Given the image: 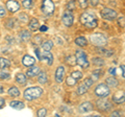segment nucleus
Segmentation results:
<instances>
[{"label":"nucleus","instance_id":"5701e85b","mask_svg":"<svg viewBox=\"0 0 125 117\" xmlns=\"http://www.w3.org/2000/svg\"><path fill=\"white\" fill-rule=\"evenodd\" d=\"M106 85L109 86V87H113V88H115L118 86V81H117L115 77H107L106 79Z\"/></svg>","mask_w":125,"mask_h":117},{"label":"nucleus","instance_id":"39448f33","mask_svg":"<svg viewBox=\"0 0 125 117\" xmlns=\"http://www.w3.org/2000/svg\"><path fill=\"white\" fill-rule=\"evenodd\" d=\"M91 41L96 46H104L106 45L107 40L102 34H94L91 36Z\"/></svg>","mask_w":125,"mask_h":117},{"label":"nucleus","instance_id":"9d476101","mask_svg":"<svg viewBox=\"0 0 125 117\" xmlns=\"http://www.w3.org/2000/svg\"><path fill=\"white\" fill-rule=\"evenodd\" d=\"M97 107L101 111H108L112 108V103L108 99H99L97 101Z\"/></svg>","mask_w":125,"mask_h":117},{"label":"nucleus","instance_id":"473e14b6","mask_svg":"<svg viewBox=\"0 0 125 117\" xmlns=\"http://www.w3.org/2000/svg\"><path fill=\"white\" fill-rule=\"evenodd\" d=\"M71 75H72L75 80H81V79H83V73L79 72V71H74V72H72Z\"/></svg>","mask_w":125,"mask_h":117},{"label":"nucleus","instance_id":"a878e982","mask_svg":"<svg viewBox=\"0 0 125 117\" xmlns=\"http://www.w3.org/2000/svg\"><path fill=\"white\" fill-rule=\"evenodd\" d=\"M20 38H21V40L24 41V42L28 41L29 39H30V34H29V32H27V30H23V32H21Z\"/></svg>","mask_w":125,"mask_h":117},{"label":"nucleus","instance_id":"2eb2a0df","mask_svg":"<svg viewBox=\"0 0 125 117\" xmlns=\"http://www.w3.org/2000/svg\"><path fill=\"white\" fill-rule=\"evenodd\" d=\"M22 63H23V65H24V66L29 67V66H32L34 63H36V60H34V58L29 56V54H26V56H24V58H23Z\"/></svg>","mask_w":125,"mask_h":117},{"label":"nucleus","instance_id":"6ab92c4d","mask_svg":"<svg viewBox=\"0 0 125 117\" xmlns=\"http://www.w3.org/2000/svg\"><path fill=\"white\" fill-rule=\"evenodd\" d=\"M28 27L30 30H37L39 28V21L37 20L36 18H32L31 20L29 21V24H28Z\"/></svg>","mask_w":125,"mask_h":117},{"label":"nucleus","instance_id":"b1692460","mask_svg":"<svg viewBox=\"0 0 125 117\" xmlns=\"http://www.w3.org/2000/svg\"><path fill=\"white\" fill-rule=\"evenodd\" d=\"M9 94L13 97H17L20 95V91H19V89L17 87H11L9 89Z\"/></svg>","mask_w":125,"mask_h":117},{"label":"nucleus","instance_id":"412c9836","mask_svg":"<svg viewBox=\"0 0 125 117\" xmlns=\"http://www.w3.org/2000/svg\"><path fill=\"white\" fill-rule=\"evenodd\" d=\"M75 43L78 46H80V47H84V46H87L88 41H87V39L83 37H78L75 39Z\"/></svg>","mask_w":125,"mask_h":117},{"label":"nucleus","instance_id":"6e6552de","mask_svg":"<svg viewBox=\"0 0 125 117\" xmlns=\"http://www.w3.org/2000/svg\"><path fill=\"white\" fill-rule=\"evenodd\" d=\"M101 16H102L103 19H106V20H114V19L117 18V13L114 10L105 7V9L101 11Z\"/></svg>","mask_w":125,"mask_h":117},{"label":"nucleus","instance_id":"aec40b11","mask_svg":"<svg viewBox=\"0 0 125 117\" xmlns=\"http://www.w3.org/2000/svg\"><path fill=\"white\" fill-rule=\"evenodd\" d=\"M10 106L14 109H17V110H21V109L24 108V104L22 101H18V100H14L10 104Z\"/></svg>","mask_w":125,"mask_h":117},{"label":"nucleus","instance_id":"423d86ee","mask_svg":"<svg viewBox=\"0 0 125 117\" xmlns=\"http://www.w3.org/2000/svg\"><path fill=\"white\" fill-rule=\"evenodd\" d=\"M109 93H111L109 88L107 87V85H105V84H100L97 86L95 89V94L99 97H105V96L109 95Z\"/></svg>","mask_w":125,"mask_h":117},{"label":"nucleus","instance_id":"ea45409f","mask_svg":"<svg viewBox=\"0 0 125 117\" xmlns=\"http://www.w3.org/2000/svg\"><path fill=\"white\" fill-rule=\"evenodd\" d=\"M118 24L121 26V27H124L125 26V17L121 16L118 18Z\"/></svg>","mask_w":125,"mask_h":117},{"label":"nucleus","instance_id":"cd10ccee","mask_svg":"<svg viewBox=\"0 0 125 117\" xmlns=\"http://www.w3.org/2000/svg\"><path fill=\"white\" fill-rule=\"evenodd\" d=\"M66 63L70 66H75L76 65V58L73 57V56L66 58Z\"/></svg>","mask_w":125,"mask_h":117},{"label":"nucleus","instance_id":"dca6fc26","mask_svg":"<svg viewBox=\"0 0 125 117\" xmlns=\"http://www.w3.org/2000/svg\"><path fill=\"white\" fill-rule=\"evenodd\" d=\"M39 73H40V68H39L38 66H32V67H30L28 70H27L26 74L28 77H33V76L38 75Z\"/></svg>","mask_w":125,"mask_h":117},{"label":"nucleus","instance_id":"9b49d317","mask_svg":"<svg viewBox=\"0 0 125 117\" xmlns=\"http://www.w3.org/2000/svg\"><path fill=\"white\" fill-rule=\"evenodd\" d=\"M113 101L117 105L125 103V92L124 91H117L113 96Z\"/></svg>","mask_w":125,"mask_h":117},{"label":"nucleus","instance_id":"49530a36","mask_svg":"<svg viewBox=\"0 0 125 117\" xmlns=\"http://www.w3.org/2000/svg\"><path fill=\"white\" fill-rule=\"evenodd\" d=\"M47 29H48V27L47 26H42L41 27V32H45V30H47Z\"/></svg>","mask_w":125,"mask_h":117},{"label":"nucleus","instance_id":"a211bd4d","mask_svg":"<svg viewBox=\"0 0 125 117\" xmlns=\"http://www.w3.org/2000/svg\"><path fill=\"white\" fill-rule=\"evenodd\" d=\"M16 81H17V83H19L20 85L24 86L26 84V76H25V74H23V73H18V74L16 75Z\"/></svg>","mask_w":125,"mask_h":117},{"label":"nucleus","instance_id":"c03bdc74","mask_svg":"<svg viewBox=\"0 0 125 117\" xmlns=\"http://www.w3.org/2000/svg\"><path fill=\"white\" fill-rule=\"evenodd\" d=\"M91 1V4L93 6H96L97 4H98V2H99V0H90Z\"/></svg>","mask_w":125,"mask_h":117},{"label":"nucleus","instance_id":"393cba45","mask_svg":"<svg viewBox=\"0 0 125 117\" xmlns=\"http://www.w3.org/2000/svg\"><path fill=\"white\" fill-rule=\"evenodd\" d=\"M88 89H89V87H88V86H85L84 84H83V85H80L79 87L77 88V94H78V95L84 94V93L88 91Z\"/></svg>","mask_w":125,"mask_h":117},{"label":"nucleus","instance_id":"c756f323","mask_svg":"<svg viewBox=\"0 0 125 117\" xmlns=\"http://www.w3.org/2000/svg\"><path fill=\"white\" fill-rule=\"evenodd\" d=\"M93 63L95 64L96 66H99V67H101V66L104 65V60L101 58H93Z\"/></svg>","mask_w":125,"mask_h":117},{"label":"nucleus","instance_id":"2f4dec72","mask_svg":"<svg viewBox=\"0 0 125 117\" xmlns=\"http://www.w3.org/2000/svg\"><path fill=\"white\" fill-rule=\"evenodd\" d=\"M76 81H77V80L74 79L72 75H70V76L67 77V85H68V86H74V85L76 84Z\"/></svg>","mask_w":125,"mask_h":117},{"label":"nucleus","instance_id":"ddd939ff","mask_svg":"<svg viewBox=\"0 0 125 117\" xmlns=\"http://www.w3.org/2000/svg\"><path fill=\"white\" fill-rule=\"evenodd\" d=\"M6 7H7V10H9L10 13H15V12L19 11L20 5H19V3L17 1H15V0H10V1H7Z\"/></svg>","mask_w":125,"mask_h":117},{"label":"nucleus","instance_id":"c9c22d12","mask_svg":"<svg viewBox=\"0 0 125 117\" xmlns=\"http://www.w3.org/2000/svg\"><path fill=\"white\" fill-rule=\"evenodd\" d=\"M46 114H47V110L45 108H41L40 110L38 111V116H40V117H44V116H46Z\"/></svg>","mask_w":125,"mask_h":117},{"label":"nucleus","instance_id":"1a4fd4ad","mask_svg":"<svg viewBox=\"0 0 125 117\" xmlns=\"http://www.w3.org/2000/svg\"><path fill=\"white\" fill-rule=\"evenodd\" d=\"M73 21H74V16L71 13V11H69V10L66 11L64 15H62V23L66 26H71L73 24Z\"/></svg>","mask_w":125,"mask_h":117},{"label":"nucleus","instance_id":"c85d7f7f","mask_svg":"<svg viewBox=\"0 0 125 117\" xmlns=\"http://www.w3.org/2000/svg\"><path fill=\"white\" fill-rule=\"evenodd\" d=\"M10 77V73L5 71L4 68H1L0 69V79L1 80H7Z\"/></svg>","mask_w":125,"mask_h":117},{"label":"nucleus","instance_id":"a19ab883","mask_svg":"<svg viewBox=\"0 0 125 117\" xmlns=\"http://www.w3.org/2000/svg\"><path fill=\"white\" fill-rule=\"evenodd\" d=\"M5 10L3 9L2 6H0V18H2V17H4L5 16Z\"/></svg>","mask_w":125,"mask_h":117},{"label":"nucleus","instance_id":"37998d69","mask_svg":"<svg viewBox=\"0 0 125 117\" xmlns=\"http://www.w3.org/2000/svg\"><path fill=\"white\" fill-rule=\"evenodd\" d=\"M120 68H121V70H122V76L125 79V66L124 65H121Z\"/></svg>","mask_w":125,"mask_h":117},{"label":"nucleus","instance_id":"7ed1b4c3","mask_svg":"<svg viewBox=\"0 0 125 117\" xmlns=\"http://www.w3.org/2000/svg\"><path fill=\"white\" fill-rule=\"evenodd\" d=\"M75 58H76V64L78 66H80L81 68H88L90 66L87 54H85L83 50H77L76 54H75Z\"/></svg>","mask_w":125,"mask_h":117},{"label":"nucleus","instance_id":"58836bf2","mask_svg":"<svg viewBox=\"0 0 125 117\" xmlns=\"http://www.w3.org/2000/svg\"><path fill=\"white\" fill-rule=\"evenodd\" d=\"M94 82H95V81H94L92 77H89V79H87V80L84 81V85H85V86H88V87L90 88V87H91V86L94 84Z\"/></svg>","mask_w":125,"mask_h":117},{"label":"nucleus","instance_id":"4468645a","mask_svg":"<svg viewBox=\"0 0 125 117\" xmlns=\"http://www.w3.org/2000/svg\"><path fill=\"white\" fill-rule=\"evenodd\" d=\"M78 110H79L80 113H88V112L93 110V105L90 103V101H85V103L80 105L79 108H78Z\"/></svg>","mask_w":125,"mask_h":117},{"label":"nucleus","instance_id":"a18cd8bd","mask_svg":"<svg viewBox=\"0 0 125 117\" xmlns=\"http://www.w3.org/2000/svg\"><path fill=\"white\" fill-rule=\"evenodd\" d=\"M112 116H120V113L119 112H113V114H112Z\"/></svg>","mask_w":125,"mask_h":117},{"label":"nucleus","instance_id":"0eeeda50","mask_svg":"<svg viewBox=\"0 0 125 117\" xmlns=\"http://www.w3.org/2000/svg\"><path fill=\"white\" fill-rule=\"evenodd\" d=\"M36 53H37V56L39 58V60H45L48 65H51L52 64V62H53V56L50 53V51H44L43 53H41L40 52V49H37L36 50Z\"/></svg>","mask_w":125,"mask_h":117},{"label":"nucleus","instance_id":"f257e3e1","mask_svg":"<svg viewBox=\"0 0 125 117\" xmlns=\"http://www.w3.org/2000/svg\"><path fill=\"white\" fill-rule=\"evenodd\" d=\"M80 22L88 28H95L97 26V19L88 13H84L80 16Z\"/></svg>","mask_w":125,"mask_h":117},{"label":"nucleus","instance_id":"f704fd0d","mask_svg":"<svg viewBox=\"0 0 125 117\" xmlns=\"http://www.w3.org/2000/svg\"><path fill=\"white\" fill-rule=\"evenodd\" d=\"M67 7H68L69 11L75 10V1H74V0H71V1H69V3L67 4Z\"/></svg>","mask_w":125,"mask_h":117},{"label":"nucleus","instance_id":"4c0bfd02","mask_svg":"<svg viewBox=\"0 0 125 117\" xmlns=\"http://www.w3.org/2000/svg\"><path fill=\"white\" fill-rule=\"evenodd\" d=\"M19 19H20L21 22H24V23L27 22V20H28V18H27V15L24 14V13H22V14L19 15Z\"/></svg>","mask_w":125,"mask_h":117},{"label":"nucleus","instance_id":"7c9ffc66","mask_svg":"<svg viewBox=\"0 0 125 117\" xmlns=\"http://www.w3.org/2000/svg\"><path fill=\"white\" fill-rule=\"evenodd\" d=\"M23 6L25 7V9H31L33 5V1L32 0H23Z\"/></svg>","mask_w":125,"mask_h":117},{"label":"nucleus","instance_id":"f03ea898","mask_svg":"<svg viewBox=\"0 0 125 117\" xmlns=\"http://www.w3.org/2000/svg\"><path fill=\"white\" fill-rule=\"evenodd\" d=\"M43 93L42 88L40 87H30L28 89H26L24 92V98L27 100H33L40 97Z\"/></svg>","mask_w":125,"mask_h":117},{"label":"nucleus","instance_id":"bb28decb","mask_svg":"<svg viewBox=\"0 0 125 117\" xmlns=\"http://www.w3.org/2000/svg\"><path fill=\"white\" fill-rule=\"evenodd\" d=\"M38 81L40 84H46L47 83V75L45 72H41L39 73V76H38Z\"/></svg>","mask_w":125,"mask_h":117},{"label":"nucleus","instance_id":"f8f14e48","mask_svg":"<svg viewBox=\"0 0 125 117\" xmlns=\"http://www.w3.org/2000/svg\"><path fill=\"white\" fill-rule=\"evenodd\" d=\"M64 77H65V68L62 66H60V67H57L55 72V80L57 83H62Z\"/></svg>","mask_w":125,"mask_h":117},{"label":"nucleus","instance_id":"79ce46f5","mask_svg":"<svg viewBox=\"0 0 125 117\" xmlns=\"http://www.w3.org/2000/svg\"><path fill=\"white\" fill-rule=\"evenodd\" d=\"M4 105H5V100L3 98H0V109H2L4 107Z\"/></svg>","mask_w":125,"mask_h":117},{"label":"nucleus","instance_id":"de8ad7c7","mask_svg":"<svg viewBox=\"0 0 125 117\" xmlns=\"http://www.w3.org/2000/svg\"><path fill=\"white\" fill-rule=\"evenodd\" d=\"M3 92V87L2 86H0V93H2Z\"/></svg>","mask_w":125,"mask_h":117},{"label":"nucleus","instance_id":"20e7f679","mask_svg":"<svg viewBox=\"0 0 125 117\" xmlns=\"http://www.w3.org/2000/svg\"><path fill=\"white\" fill-rule=\"evenodd\" d=\"M42 11L47 16H51L54 13V3L51 0H43L42 3Z\"/></svg>","mask_w":125,"mask_h":117},{"label":"nucleus","instance_id":"72a5a7b5","mask_svg":"<svg viewBox=\"0 0 125 117\" xmlns=\"http://www.w3.org/2000/svg\"><path fill=\"white\" fill-rule=\"evenodd\" d=\"M121 70V68H116V67H112V68H109V70H108V72L111 73V74H113V75H117L118 74V71H120Z\"/></svg>","mask_w":125,"mask_h":117},{"label":"nucleus","instance_id":"4be33fe9","mask_svg":"<svg viewBox=\"0 0 125 117\" xmlns=\"http://www.w3.org/2000/svg\"><path fill=\"white\" fill-rule=\"evenodd\" d=\"M10 66V61L6 58H0V68H9Z\"/></svg>","mask_w":125,"mask_h":117},{"label":"nucleus","instance_id":"e433bc0d","mask_svg":"<svg viewBox=\"0 0 125 117\" xmlns=\"http://www.w3.org/2000/svg\"><path fill=\"white\" fill-rule=\"evenodd\" d=\"M78 3L81 9H87L88 7V0H78Z\"/></svg>","mask_w":125,"mask_h":117},{"label":"nucleus","instance_id":"f3484780","mask_svg":"<svg viewBox=\"0 0 125 117\" xmlns=\"http://www.w3.org/2000/svg\"><path fill=\"white\" fill-rule=\"evenodd\" d=\"M53 47V42L50 41V40H47V41H44L42 43V49L44 51H50V49Z\"/></svg>","mask_w":125,"mask_h":117}]
</instances>
